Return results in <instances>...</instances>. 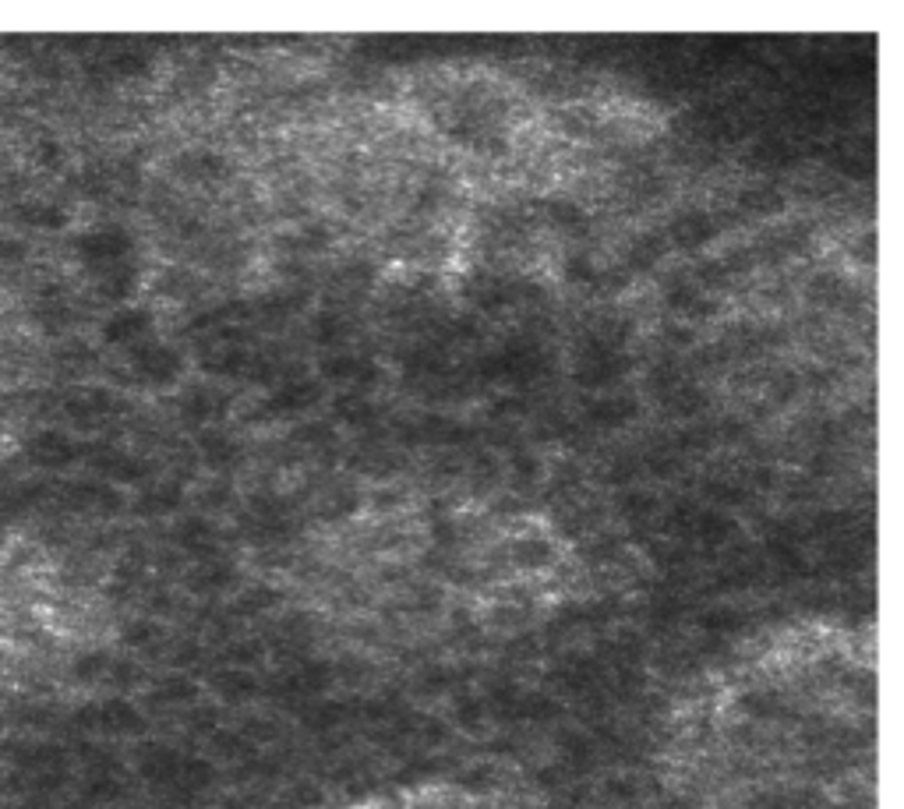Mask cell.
<instances>
[{"instance_id":"14","label":"cell","mask_w":904,"mask_h":809,"mask_svg":"<svg viewBox=\"0 0 904 809\" xmlns=\"http://www.w3.org/2000/svg\"><path fill=\"white\" fill-rule=\"evenodd\" d=\"M251 361H248V354H241V350H220V354H209L206 357V371H212V375H227V379H238V375L248 368Z\"/></svg>"},{"instance_id":"4","label":"cell","mask_w":904,"mask_h":809,"mask_svg":"<svg viewBox=\"0 0 904 809\" xmlns=\"http://www.w3.org/2000/svg\"><path fill=\"white\" fill-rule=\"evenodd\" d=\"M626 339L619 336H590L587 344L576 354V382L584 389H605L611 382H619L626 375L629 357L622 354Z\"/></svg>"},{"instance_id":"8","label":"cell","mask_w":904,"mask_h":809,"mask_svg":"<svg viewBox=\"0 0 904 809\" xmlns=\"http://www.w3.org/2000/svg\"><path fill=\"white\" fill-rule=\"evenodd\" d=\"M322 375L333 382H343V386H368L378 379V368L365 357H354V354H336V357H325L322 361Z\"/></svg>"},{"instance_id":"12","label":"cell","mask_w":904,"mask_h":809,"mask_svg":"<svg viewBox=\"0 0 904 809\" xmlns=\"http://www.w3.org/2000/svg\"><path fill=\"white\" fill-rule=\"evenodd\" d=\"M587 413H590V421H593V424L614 428V424H622L626 418H632V413H637V403H626V407H622V400L601 397V400H593V407H590Z\"/></svg>"},{"instance_id":"9","label":"cell","mask_w":904,"mask_h":809,"mask_svg":"<svg viewBox=\"0 0 904 809\" xmlns=\"http://www.w3.org/2000/svg\"><path fill=\"white\" fill-rule=\"evenodd\" d=\"M177 170L180 177H188V181H223V177H230V164L223 156H216L209 149H198V153H185L177 159Z\"/></svg>"},{"instance_id":"2","label":"cell","mask_w":904,"mask_h":809,"mask_svg":"<svg viewBox=\"0 0 904 809\" xmlns=\"http://www.w3.org/2000/svg\"><path fill=\"white\" fill-rule=\"evenodd\" d=\"M78 262L96 276V286L103 297L128 301L138 286V262H135V241L120 227H99L88 230L75 244Z\"/></svg>"},{"instance_id":"17","label":"cell","mask_w":904,"mask_h":809,"mask_svg":"<svg viewBox=\"0 0 904 809\" xmlns=\"http://www.w3.org/2000/svg\"><path fill=\"white\" fill-rule=\"evenodd\" d=\"M658 255H661V244H658V241H650V238H643L640 244H632L629 262L637 265V269H647V265H654V262H658Z\"/></svg>"},{"instance_id":"18","label":"cell","mask_w":904,"mask_h":809,"mask_svg":"<svg viewBox=\"0 0 904 809\" xmlns=\"http://www.w3.org/2000/svg\"><path fill=\"white\" fill-rule=\"evenodd\" d=\"M29 220H32L35 227H46V230H57V227H64V220H67V216H64L61 209H50V206H40V209H32V212H29Z\"/></svg>"},{"instance_id":"15","label":"cell","mask_w":904,"mask_h":809,"mask_svg":"<svg viewBox=\"0 0 904 809\" xmlns=\"http://www.w3.org/2000/svg\"><path fill=\"white\" fill-rule=\"evenodd\" d=\"M180 407H185V413H188L191 421L206 424L220 403H216V392H212V389H191L188 397H185V403H180Z\"/></svg>"},{"instance_id":"6","label":"cell","mask_w":904,"mask_h":809,"mask_svg":"<svg viewBox=\"0 0 904 809\" xmlns=\"http://www.w3.org/2000/svg\"><path fill=\"white\" fill-rule=\"evenodd\" d=\"M103 339L111 347H141L153 339V315L141 308H120L103 322Z\"/></svg>"},{"instance_id":"1","label":"cell","mask_w":904,"mask_h":809,"mask_svg":"<svg viewBox=\"0 0 904 809\" xmlns=\"http://www.w3.org/2000/svg\"><path fill=\"white\" fill-rule=\"evenodd\" d=\"M876 679L852 651L756 664L685 728L664 809H876Z\"/></svg>"},{"instance_id":"16","label":"cell","mask_w":904,"mask_h":809,"mask_svg":"<svg viewBox=\"0 0 904 809\" xmlns=\"http://www.w3.org/2000/svg\"><path fill=\"white\" fill-rule=\"evenodd\" d=\"M238 442L233 439H227V435H209L206 439V460L212 463V466H227V463H233L238 460Z\"/></svg>"},{"instance_id":"10","label":"cell","mask_w":904,"mask_h":809,"mask_svg":"<svg viewBox=\"0 0 904 809\" xmlns=\"http://www.w3.org/2000/svg\"><path fill=\"white\" fill-rule=\"evenodd\" d=\"M714 238V220L707 212H700V209H690V212H682L672 220V241L685 251H693V248H703Z\"/></svg>"},{"instance_id":"7","label":"cell","mask_w":904,"mask_h":809,"mask_svg":"<svg viewBox=\"0 0 904 809\" xmlns=\"http://www.w3.org/2000/svg\"><path fill=\"white\" fill-rule=\"evenodd\" d=\"M25 453H29L32 463L46 466V471H64V466H71L78 460V442L71 435H64V431L46 428V431H35L32 442L25 445Z\"/></svg>"},{"instance_id":"11","label":"cell","mask_w":904,"mask_h":809,"mask_svg":"<svg viewBox=\"0 0 904 809\" xmlns=\"http://www.w3.org/2000/svg\"><path fill=\"white\" fill-rule=\"evenodd\" d=\"M315 400H318V386L294 379V382H283L273 397H269V410H273V413H297V410L315 407Z\"/></svg>"},{"instance_id":"13","label":"cell","mask_w":904,"mask_h":809,"mask_svg":"<svg viewBox=\"0 0 904 809\" xmlns=\"http://www.w3.org/2000/svg\"><path fill=\"white\" fill-rule=\"evenodd\" d=\"M548 216H551V223L558 230H569V233H584L587 230V212L580 206L566 202V199H555L548 206Z\"/></svg>"},{"instance_id":"3","label":"cell","mask_w":904,"mask_h":809,"mask_svg":"<svg viewBox=\"0 0 904 809\" xmlns=\"http://www.w3.org/2000/svg\"><path fill=\"white\" fill-rule=\"evenodd\" d=\"M343 809H558V806H527L513 799L492 796V788L460 785L449 792H421V796H386V799H357Z\"/></svg>"},{"instance_id":"5","label":"cell","mask_w":904,"mask_h":809,"mask_svg":"<svg viewBox=\"0 0 904 809\" xmlns=\"http://www.w3.org/2000/svg\"><path fill=\"white\" fill-rule=\"evenodd\" d=\"M132 371L138 382L146 386H174L180 379V371H185V361H180V354L167 344H159V339H149V344H141L132 350Z\"/></svg>"}]
</instances>
